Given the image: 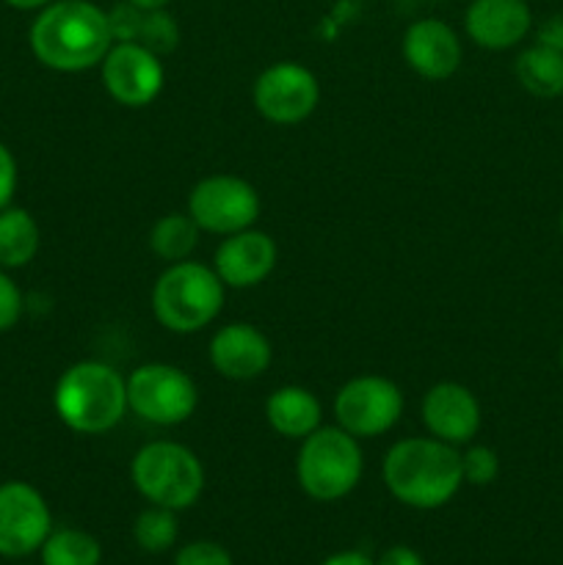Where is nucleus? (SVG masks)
I'll list each match as a JSON object with an SVG mask.
<instances>
[{
	"instance_id": "nucleus-1",
	"label": "nucleus",
	"mask_w": 563,
	"mask_h": 565,
	"mask_svg": "<svg viewBox=\"0 0 563 565\" xmlns=\"http://www.w3.org/2000/svg\"><path fill=\"white\" fill-rule=\"evenodd\" d=\"M28 42L47 70L83 72L103 64L114 47V33L108 11L92 0H53L39 9Z\"/></svg>"
},
{
	"instance_id": "nucleus-2",
	"label": "nucleus",
	"mask_w": 563,
	"mask_h": 565,
	"mask_svg": "<svg viewBox=\"0 0 563 565\" xmlns=\"http://www.w3.org/2000/svg\"><path fill=\"white\" fill-rule=\"evenodd\" d=\"M381 478L397 502L417 511H434L447 505L461 489V452L434 436L401 439L386 450Z\"/></svg>"
},
{
	"instance_id": "nucleus-3",
	"label": "nucleus",
	"mask_w": 563,
	"mask_h": 565,
	"mask_svg": "<svg viewBox=\"0 0 563 565\" xmlns=\"http://www.w3.org/2000/svg\"><path fill=\"white\" fill-rule=\"evenodd\" d=\"M53 406L61 423L83 436L114 430L125 419L127 379L105 362H77L59 379Z\"/></svg>"
},
{
	"instance_id": "nucleus-4",
	"label": "nucleus",
	"mask_w": 563,
	"mask_h": 565,
	"mask_svg": "<svg viewBox=\"0 0 563 565\" xmlns=\"http://www.w3.org/2000/svg\"><path fill=\"white\" fill-rule=\"evenodd\" d=\"M224 281L215 268L193 259L171 263L152 287V312L163 329L193 334L213 323L224 309Z\"/></svg>"
},
{
	"instance_id": "nucleus-5",
	"label": "nucleus",
	"mask_w": 563,
	"mask_h": 565,
	"mask_svg": "<svg viewBox=\"0 0 563 565\" xmlns=\"http://www.w3.org/2000/svg\"><path fill=\"white\" fill-rule=\"evenodd\" d=\"M362 469L364 458L359 439L340 425H320L298 447V486L318 502H334L351 494L362 480Z\"/></svg>"
},
{
	"instance_id": "nucleus-6",
	"label": "nucleus",
	"mask_w": 563,
	"mask_h": 565,
	"mask_svg": "<svg viewBox=\"0 0 563 565\" xmlns=\"http://www.w3.org/2000/svg\"><path fill=\"white\" fill-rule=\"evenodd\" d=\"M132 483L149 505L185 511L202 497L204 467L196 452L177 441H149L132 456Z\"/></svg>"
},
{
	"instance_id": "nucleus-7",
	"label": "nucleus",
	"mask_w": 563,
	"mask_h": 565,
	"mask_svg": "<svg viewBox=\"0 0 563 565\" xmlns=\"http://www.w3.org/2000/svg\"><path fill=\"white\" fill-rule=\"evenodd\" d=\"M199 406V392L191 375L174 364H141L127 379V408L138 419L158 428L188 423Z\"/></svg>"
},
{
	"instance_id": "nucleus-8",
	"label": "nucleus",
	"mask_w": 563,
	"mask_h": 565,
	"mask_svg": "<svg viewBox=\"0 0 563 565\" xmlns=\"http://www.w3.org/2000/svg\"><path fill=\"white\" fill-rule=\"evenodd\" d=\"M259 193L252 182L235 174H213L199 180L188 193V215L210 235H235L259 218Z\"/></svg>"
},
{
	"instance_id": "nucleus-9",
	"label": "nucleus",
	"mask_w": 563,
	"mask_h": 565,
	"mask_svg": "<svg viewBox=\"0 0 563 565\" xmlns=\"http://www.w3.org/2000/svg\"><path fill=\"white\" fill-rule=\"evenodd\" d=\"M403 414V392L384 375H357L334 395V417L342 430L357 439H373L397 425Z\"/></svg>"
},
{
	"instance_id": "nucleus-10",
	"label": "nucleus",
	"mask_w": 563,
	"mask_h": 565,
	"mask_svg": "<svg viewBox=\"0 0 563 565\" xmlns=\"http://www.w3.org/2000/svg\"><path fill=\"white\" fill-rule=\"evenodd\" d=\"M254 108L274 125H298L309 119L320 103V83L307 66L279 61L263 70L252 88Z\"/></svg>"
},
{
	"instance_id": "nucleus-11",
	"label": "nucleus",
	"mask_w": 563,
	"mask_h": 565,
	"mask_svg": "<svg viewBox=\"0 0 563 565\" xmlns=\"http://www.w3.org/2000/svg\"><path fill=\"white\" fill-rule=\"evenodd\" d=\"M53 533V519L44 497L22 480L0 486V555L25 557L42 550Z\"/></svg>"
},
{
	"instance_id": "nucleus-12",
	"label": "nucleus",
	"mask_w": 563,
	"mask_h": 565,
	"mask_svg": "<svg viewBox=\"0 0 563 565\" xmlns=\"http://www.w3.org/2000/svg\"><path fill=\"white\" fill-rule=\"evenodd\" d=\"M99 70L105 92L127 108H144L163 92V61L144 44L114 42Z\"/></svg>"
},
{
	"instance_id": "nucleus-13",
	"label": "nucleus",
	"mask_w": 563,
	"mask_h": 565,
	"mask_svg": "<svg viewBox=\"0 0 563 565\" xmlns=\"http://www.w3.org/2000/svg\"><path fill=\"white\" fill-rule=\"evenodd\" d=\"M423 423L434 439L453 447L469 445L480 430V403L472 392L456 381L434 384L423 397Z\"/></svg>"
},
{
	"instance_id": "nucleus-14",
	"label": "nucleus",
	"mask_w": 563,
	"mask_h": 565,
	"mask_svg": "<svg viewBox=\"0 0 563 565\" xmlns=\"http://www.w3.org/2000/svg\"><path fill=\"white\" fill-rule=\"evenodd\" d=\"M461 39L445 20L425 17L403 33V61L425 81H447L461 66Z\"/></svg>"
},
{
	"instance_id": "nucleus-15",
	"label": "nucleus",
	"mask_w": 563,
	"mask_h": 565,
	"mask_svg": "<svg viewBox=\"0 0 563 565\" xmlns=\"http://www.w3.org/2000/svg\"><path fill=\"white\" fill-rule=\"evenodd\" d=\"M276 257H279V248H276L274 237L248 226V230L226 235L221 241L213 268L226 287L248 290L268 279L270 270L276 268Z\"/></svg>"
},
{
	"instance_id": "nucleus-16",
	"label": "nucleus",
	"mask_w": 563,
	"mask_h": 565,
	"mask_svg": "<svg viewBox=\"0 0 563 565\" xmlns=\"http://www.w3.org/2000/svg\"><path fill=\"white\" fill-rule=\"evenodd\" d=\"M268 337L252 323H226L210 340V364L230 381L259 379L270 367Z\"/></svg>"
},
{
	"instance_id": "nucleus-17",
	"label": "nucleus",
	"mask_w": 563,
	"mask_h": 565,
	"mask_svg": "<svg viewBox=\"0 0 563 565\" xmlns=\"http://www.w3.org/2000/svg\"><path fill=\"white\" fill-rule=\"evenodd\" d=\"M464 28L478 47L511 50L533 28V11L528 0H472L464 14Z\"/></svg>"
},
{
	"instance_id": "nucleus-18",
	"label": "nucleus",
	"mask_w": 563,
	"mask_h": 565,
	"mask_svg": "<svg viewBox=\"0 0 563 565\" xmlns=\"http://www.w3.org/2000/svg\"><path fill=\"white\" fill-rule=\"evenodd\" d=\"M265 419L274 434L301 441L323 425V406L304 386H279L265 401Z\"/></svg>"
},
{
	"instance_id": "nucleus-19",
	"label": "nucleus",
	"mask_w": 563,
	"mask_h": 565,
	"mask_svg": "<svg viewBox=\"0 0 563 565\" xmlns=\"http://www.w3.org/2000/svg\"><path fill=\"white\" fill-rule=\"evenodd\" d=\"M517 81L522 83L524 92L533 97L552 99L563 94V53L555 47L535 42L533 47L522 50L513 64Z\"/></svg>"
},
{
	"instance_id": "nucleus-20",
	"label": "nucleus",
	"mask_w": 563,
	"mask_h": 565,
	"mask_svg": "<svg viewBox=\"0 0 563 565\" xmlns=\"http://www.w3.org/2000/svg\"><path fill=\"white\" fill-rule=\"evenodd\" d=\"M39 252V224L22 207L0 210V268H22Z\"/></svg>"
},
{
	"instance_id": "nucleus-21",
	"label": "nucleus",
	"mask_w": 563,
	"mask_h": 565,
	"mask_svg": "<svg viewBox=\"0 0 563 565\" xmlns=\"http://www.w3.org/2000/svg\"><path fill=\"white\" fill-rule=\"evenodd\" d=\"M199 232L202 230L188 215V210L185 213H169L155 221L152 230H149V248L163 263H182L199 246Z\"/></svg>"
},
{
	"instance_id": "nucleus-22",
	"label": "nucleus",
	"mask_w": 563,
	"mask_h": 565,
	"mask_svg": "<svg viewBox=\"0 0 563 565\" xmlns=\"http://www.w3.org/2000/svg\"><path fill=\"white\" fill-rule=\"evenodd\" d=\"M99 561H103L99 541L83 530H53L42 544L44 565H99Z\"/></svg>"
},
{
	"instance_id": "nucleus-23",
	"label": "nucleus",
	"mask_w": 563,
	"mask_h": 565,
	"mask_svg": "<svg viewBox=\"0 0 563 565\" xmlns=\"http://www.w3.org/2000/svg\"><path fill=\"white\" fill-rule=\"evenodd\" d=\"M177 511H169V508L149 505L147 511L138 513L136 524H132V539L149 555H160V552L171 550V544L177 541Z\"/></svg>"
},
{
	"instance_id": "nucleus-24",
	"label": "nucleus",
	"mask_w": 563,
	"mask_h": 565,
	"mask_svg": "<svg viewBox=\"0 0 563 565\" xmlns=\"http://www.w3.org/2000/svg\"><path fill=\"white\" fill-rule=\"evenodd\" d=\"M136 44H144L147 50H152L155 55H169L171 50L180 44V28H177L174 17L166 9H144L141 25H138Z\"/></svg>"
},
{
	"instance_id": "nucleus-25",
	"label": "nucleus",
	"mask_w": 563,
	"mask_h": 565,
	"mask_svg": "<svg viewBox=\"0 0 563 565\" xmlns=\"http://www.w3.org/2000/svg\"><path fill=\"white\" fill-rule=\"evenodd\" d=\"M461 475L464 483L469 486H489L500 475V458L491 447L472 445L467 452H461Z\"/></svg>"
},
{
	"instance_id": "nucleus-26",
	"label": "nucleus",
	"mask_w": 563,
	"mask_h": 565,
	"mask_svg": "<svg viewBox=\"0 0 563 565\" xmlns=\"http://www.w3.org/2000/svg\"><path fill=\"white\" fill-rule=\"evenodd\" d=\"M174 565H235L232 555L215 541H193L177 552Z\"/></svg>"
},
{
	"instance_id": "nucleus-27",
	"label": "nucleus",
	"mask_w": 563,
	"mask_h": 565,
	"mask_svg": "<svg viewBox=\"0 0 563 565\" xmlns=\"http://www.w3.org/2000/svg\"><path fill=\"white\" fill-rule=\"evenodd\" d=\"M22 315V292L14 281L0 268V331L14 329Z\"/></svg>"
},
{
	"instance_id": "nucleus-28",
	"label": "nucleus",
	"mask_w": 563,
	"mask_h": 565,
	"mask_svg": "<svg viewBox=\"0 0 563 565\" xmlns=\"http://www.w3.org/2000/svg\"><path fill=\"white\" fill-rule=\"evenodd\" d=\"M17 191V160L9 152L6 143H0V210L11 204V196Z\"/></svg>"
},
{
	"instance_id": "nucleus-29",
	"label": "nucleus",
	"mask_w": 563,
	"mask_h": 565,
	"mask_svg": "<svg viewBox=\"0 0 563 565\" xmlns=\"http://www.w3.org/2000/svg\"><path fill=\"white\" fill-rule=\"evenodd\" d=\"M539 44H546V47H555L563 53V14L550 17V20L539 28Z\"/></svg>"
},
{
	"instance_id": "nucleus-30",
	"label": "nucleus",
	"mask_w": 563,
	"mask_h": 565,
	"mask_svg": "<svg viewBox=\"0 0 563 565\" xmlns=\"http://www.w3.org/2000/svg\"><path fill=\"white\" fill-rule=\"evenodd\" d=\"M375 565H425V563L423 557H419L414 550H408V546H392V550H386L384 555H381V561Z\"/></svg>"
},
{
	"instance_id": "nucleus-31",
	"label": "nucleus",
	"mask_w": 563,
	"mask_h": 565,
	"mask_svg": "<svg viewBox=\"0 0 563 565\" xmlns=\"http://www.w3.org/2000/svg\"><path fill=\"white\" fill-rule=\"evenodd\" d=\"M320 565H375L368 555L362 552H340V555H331L329 561H323Z\"/></svg>"
},
{
	"instance_id": "nucleus-32",
	"label": "nucleus",
	"mask_w": 563,
	"mask_h": 565,
	"mask_svg": "<svg viewBox=\"0 0 563 565\" xmlns=\"http://www.w3.org/2000/svg\"><path fill=\"white\" fill-rule=\"evenodd\" d=\"M6 3L11 6V9H20V11H33V9H44L47 3H53V0H6Z\"/></svg>"
},
{
	"instance_id": "nucleus-33",
	"label": "nucleus",
	"mask_w": 563,
	"mask_h": 565,
	"mask_svg": "<svg viewBox=\"0 0 563 565\" xmlns=\"http://www.w3.org/2000/svg\"><path fill=\"white\" fill-rule=\"evenodd\" d=\"M132 6H138V9H166V6L171 3V0H130Z\"/></svg>"
},
{
	"instance_id": "nucleus-34",
	"label": "nucleus",
	"mask_w": 563,
	"mask_h": 565,
	"mask_svg": "<svg viewBox=\"0 0 563 565\" xmlns=\"http://www.w3.org/2000/svg\"><path fill=\"white\" fill-rule=\"evenodd\" d=\"M561 367H563V345H561Z\"/></svg>"
},
{
	"instance_id": "nucleus-35",
	"label": "nucleus",
	"mask_w": 563,
	"mask_h": 565,
	"mask_svg": "<svg viewBox=\"0 0 563 565\" xmlns=\"http://www.w3.org/2000/svg\"><path fill=\"white\" fill-rule=\"evenodd\" d=\"M561 235H563V213H561Z\"/></svg>"
}]
</instances>
